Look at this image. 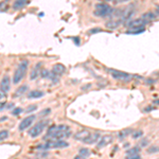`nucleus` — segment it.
Listing matches in <instances>:
<instances>
[{"instance_id": "nucleus-33", "label": "nucleus", "mask_w": 159, "mask_h": 159, "mask_svg": "<svg viewBox=\"0 0 159 159\" xmlns=\"http://www.w3.org/2000/svg\"><path fill=\"white\" fill-rule=\"evenodd\" d=\"M156 13H158L159 14V5L158 7H156Z\"/></svg>"}, {"instance_id": "nucleus-31", "label": "nucleus", "mask_w": 159, "mask_h": 159, "mask_svg": "<svg viewBox=\"0 0 159 159\" xmlns=\"http://www.w3.org/2000/svg\"><path fill=\"white\" fill-rule=\"evenodd\" d=\"M126 158H128V159H140L141 157H140V155H139V154H137V155L126 156Z\"/></svg>"}, {"instance_id": "nucleus-22", "label": "nucleus", "mask_w": 159, "mask_h": 159, "mask_svg": "<svg viewBox=\"0 0 159 159\" xmlns=\"http://www.w3.org/2000/svg\"><path fill=\"white\" fill-rule=\"evenodd\" d=\"M27 90H28V86H27V85H22V86L21 87H19V88H18L17 89V91H16V96H20V94H24V92H26V91H27Z\"/></svg>"}, {"instance_id": "nucleus-14", "label": "nucleus", "mask_w": 159, "mask_h": 159, "mask_svg": "<svg viewBox=\"0 0 159 159\" xmlns=\"http://www.w3.org/2000/svg\"><path fill=\"white\" fill-rule=\"evenodd\" d=\"M40 66H42V64L40 63H38V64H36L35 65V67L32 69L31 73H30V79L31 80H35L36 77H37L38 75H40Z\"/></svg>"}, {"instance_id": "nucleus-3", "label": "nucleus", "mask_w": 159, "mask_h": 159, "mask_svg": "<svg viewBox=\"0 0 159 159\" xmlns=\"http://www.w3.org/2000/svg\"><path fill=\"white\" fill-rule=\"evenodd\" d=\"M47 123H48V121H46V120L38 122L37 124H35L34 126L29 131V136L32 137V138H36V137H38V136L40 135L42 131H44V129L46 128Z\"/></svg>"}, {"instance_id": "nucleus-19", "label": "nucleus", "mask_w": 159, "mask_h": 159, "mask_svg": "<svg viewBox=\"0 0 159 159\" xmlns=\"http://www.w3.org/2000/svg\"><path fill=\"white\" fill-rule=\"evenodd\" d=\"M141 148V146H140ZM140 148L139 146H136V148H133V149H129L126 151V156H131V155H137L140 153Z\"/></svg>"}, {"instance_id": "nucleus-8", "label": "nucleus", "mask_w": 159, "mask_h": 159, "mask_svg": "<svg viewBox=\"0 0 159 159\" xmlns=\"http://www.w3.org/2000/svg\"><path fill=\"white\" fill-rule=\"evenodd\" d=\"M90 133L89 131H87V129H82V131H79L77 133H75L74 134V136H73V138L75 139V140H77V141H81V142H84L85 143V141L87 140V138L90 136Z\"/></svg>"}, {"instance_id": "nucleus-28", "label": "nucleus", "mask_w": 159, "mask_h": 159, "mask_svg": "<svg viewBox=\"0 0 159 159\" xmlns=\"http://www.w3.org/2000/svg\"><path fill=\"white\" fill-rule=\"evenodd\" d=\"M141 136H142L141 131H135V133H133V138H135V139L139 138V137H141Z\"/></svg>"}, {"instance_id": "nucleus-15", "label": "nucleus", "mask_w": 159, "mask_h": 159, "mask_svg": "<svg viewBox=\"0 0 159 159\" xmlns=\"http://www.w3.org/2000/svg\"><path fill=\"white\" fill-rule=\"evenodd\" d=\"M45 96V94L40 90H31L28 94V99H39Z\"/></svg>"}, {"instance_id": "nucleus-17", "label": "nucleus", "mask_w": 159, "mask_h": 159, "mask_svg": "<svg viewBox=\"0 0 159 159\" xmlns=\"http://www.w3.org/2000/svg\"><path fill=\"white\" fill-rule=\"evenodd\" d=\"M28 0H15V2L13 3V9L14 10H20L27 4Z\"/></svg>"}, {"instance_id": "nucleus-30", "label": "nucleus", "mask_w": 159, "mask_h": 159, "mask_svg": "<svg viewBox=\"0 0 159 159\" xmlns=\"http://www.w3.org/2000/svg\"><path fill=\"white\" fill-rule=\"evenodd\" d=\"M148 144H149V140H148V139H143V140H141V142H140V146H146Z\"/></svg>"}, {"instance_id": "nucleus-11", "label": "nucleus", "mask_w": 159, "mask_h": 159, "mask_svg": "<svg viewBox=\"0 0 159 159\" xmlns=\"http://www.w3.org/2000/svg\"><path fill=\"white\" fill-rule=\"evenodd\" d=\"M11 88V79L9 75H5L2 77L1 81V91L2 92H7Z\"/></svg>"}, {"instance_id": "nucleus-23", "label": "nucleus", "mask_w": 159, "mask_h": 159, "mask_svg": "<svg viewBox=\"0 0 159 159\" xmlns=\"http://www.w3.org/2000/svg\"><path fill=\"white\" fill-rule=\"evenodd\" d=\"M79 154H81V155L84 156V157L86 158V157L90 156V151L88 149H85V148H83V149H80L79 150Z\"/></svg>"}, {"instance_id": "nucleus-7", "label": "nucleus", "mask_w": 159, "mask_h": 159, "mask_svg": "<svg viewBox=\"0 0 159 159\" xmlns=\"http://www.w3.org/2000/svg\"><path fill=\"white\" fill-rule=\"evenodd\" d=\"M134 12H135V7H134V4H129V5H127L126 7H124L123 11H122L121 20L122 21L128 20V19L134 15Z\"/></svg>"}, {"instance_id": "nucleus-21", "label": "nucleus", "mask_w": 159, "mask_h": 159, "mask_svg": "<svg viewBox=\"0 0 159 159\" xmlns=\"http://www.w3.org/2000/svg\"><path fill=\"white\" fill-rule=\"evenodd\" d=\"M145 29L144 28H133V29H129L128 30V34H138V33H142V32H144Z\"/></svg>"}, {"instance_id": "nucleus-9", "label": "nucleus", "mask_w": 159, "mask_h": 159, "mask_svg": "<svg viewBox=\"0 0 159 159\" xmlns=\"http://www.w3.org/2000/svg\"><path fill=\"white\" fill-rule=\"evenodd\" d=\"M114 140V137L111 135H106V136H103L102 138H100V140L98 141V148H104L106 145L110 144L111 142Z\"/></svg>"}, {"instance_id": "nucleus-34", "label": "nucleus", "mask_w": 159, "mask_h": 159, "mask_svg": "<svg viewBox=\"0 0 159 159\" xmlns=\"http://www.w3.org/2000/svg\"><path fill=\"white\" fill-rule=\"evenodd\" d=\"M155 103L157 104V105H159V99H157V100L155 101Z\"/></svg>"}, {"instance_id": "nucleus-18", "label": "nucleus", "mask_w": 159, "mask_h": 159, "mask_svg": "<svg viewBox=\"0 0 159 159\" xmlns=\"http://www.w3.org/2000/svg\"><path fill=\"white\" fill-rule=\"evenodd\" d=\"M121 21H122L121 19H120V20H109L108 22H106L105 26H106V28L111 29V30H113V29H117L118 27L121 24Z\"/></svg>"}, {"instance_id": "nucleus-1", "label": "nucleus", "mask_w": 159, "mask_h": 159, "mask_svg": "<svg viewBox=\"0 0 159 159\" xmlns=\"http://www.w3.org/2000/svg\"><path fill=\"white\" fill-rule=\"evenodd\" d=\"M28 65H29V62L27 59L21 61V62L19 63L18 67L16 68V70H15L14 75H13V83L18 84L19 82H21V80L24 79V75H26V73H27Z\"/></svg>"}, {"instance_id": "nucleus-24", "label": "nucleus", "mask_w": 159, "mask_h": 159, "mask_svg": "<svg viewBox=\"0 0 159 159\" xmlns=\"http://www.w3.org/2000/svg\"><path fill=\"white\" fill-rule=\"evenodd\" d=\"M7 136H9L7 131H1V133H0V140H1V141H4V139H7Z\"/></svg>"}, {"instance_id": "nucleus-16", "label": "nucleus", "mask_w": 159, "mask_h": 159, "mask_svg": "<svg viewBox=\"0 0 159 159\" xmlns=\"http://www.w3.org/2000/svg\"><path fill=\"white\" fill-rule=\"evenodd\" d=\"M141 18L143 19V21H144L145 24H148V22H151L152 20L155 19L156 15L154 13H152V12H146V13H144V14L142 15Z\"/></svg>"}, {"instance_id": "nucleus-4", "label": "nucleus", "mask_w": 159, "mask_h": 159, "mask_svg": "<svg viewBox=\"0 0 159 159\" xmlns=\"http://www.w3.org/2000/svg\"><path fill=\"white\" fill-rule=\"evenodd\" d=\"M108 71H109V73H110L111 76H113L114 79L122 81V82H128V81L131 80V77H133L131 74H128V73H126V72H123V71H120V70L109 69Z\"/></svg>"}, {"instance_id": "nucleus-20", "label": "nucleus", "mask_w": 159, "mask_h": 159, "mask_svg": "<svg viewBox=\"0 0 159 159\" xmlns=\"http://www.w3.org/2000/svg\"><path fill=\"white\" fill-rule=\"evenodd\" d=\"M131 129H129V128L123 129V131H121L120 133H119V138H120V139H124L125 137H127L128 135H131Z\"/></svg>"}, {"instance_id": "nucleus-25", "label": "nucleus", "mask_w": 159, "mask_h": 159, "mask_svg": "<svg viewBox=\"0 0 159 159\" xmlns=\"http://www.w3.org/2000/svg\"><path fill=\"white\" fill-rule=\"evenodd\" d=\"M22 108H20V107H16L15 109H13V111H12V114L14 115V116H17V115H19V114H21L22 113Z\"/></svg>"}, {"instance_id": "nucleus-10", "label": "nucleus", "mask_w": 159, "mask_h": 159, "mask_svg": "<svg viewBox=\"0 0 159 159\" xmlns=\"http://www.w3.org/2000/svg\"><path fill=\"white\" fill-rule=\"evenodd\" d=\"M145 22L143 21L142 18H138V19H134V20H131L126 26H127L129 29L133 28H144Z\"/></svg>"}, {"instance_id": "nucleus-35", "label": "nucleus", "mask_w": 159, "mask_h": 159, "mask_svg": "<svg viewBox=\"0 0 159 159\" xmlns=\"http://www.w3.org/2000/svg\"><path fill=\"white\" fill-rule=\"evenodd\" d=\"M101 1H105V2H108V1H111V0H101Z\"/></svg>"}, {"instance_id": "nucleus-6", "label": "nucleus", "mask_w": 159, "mask_h": 159, "mask_svg": "<svg viewBox=\"0 0 159 159\" xmlns=\"http://www.w3.org/2000/svg\"><path fill=\"white\" fill-rule=\"evenodd\" d=\"M36 119V116L35 115H31V116H29V117L24 118V120L19 123V131H24V129H27L28 127H30L32 125V123L34 122V120Z\"/></svg>"}, {"instance_id": "nucleus-13", "label": "nucleus", "mask_w": 159, "mask_h": 159, "mask_svg": "<svg viewBox=\"0 0 159 159\" xmlns=\"http://www.w3.org/2000/svg\"><path fill=\"white\" fill-rule=\"evenodd\" d=\"M100 140V133H91L90 134V136L87 138V140L85 141V143H87V144H94V143H96V142H98Z\"/></svg>"}, {"instance_id": "nucleus-29", "label": "nucleus", "mask_w": 159, "mask_h": 159, "mask_svg": "<svg viewBox=\"0 0 159 159\" xmlns=\"http://www.w3.org/2000/svg\"><path fill=\"white\" fill-rule=\"evenodd\" d=\"M97 32H102V29H101V28L91 29V30H89V32H88V33H90V34H94V33H97Z\"/></svg>"}, {"instance_id": "nucleus-12", "label": "nucleus", "mask_w": 159, "mask_h": 159, "mask_svg": "<svg viewBox=\"0 0 159 159\" xmlns=\"http://www.w3.org/2000/svg\"><path fill=\"white\" fill-rule=\"evenodd\" d=\"M52 72L55 73L56 75H62L66 72V67L63 64H55L52 68Z\"/></svg>"}, {"instance_id": "nucleus-26", "label": "nucleus", "mask_w": 159, "mask_h": 159, "mask_svg": "<svg viewBox=\"0 0 159 159\" xmlns=\"http://www.w3.org/2000/svg\"><path fill=\"white\" fill-rule=\"evenodd\" d=\"M159 151V148H157V146H151L149 150H148V153L149 154H153V153H156Z\"/></svg>"}, {"instance_id": "nucleus-27", "label": "nucleus", "mask_w": 159, "mask_h": 159, "mask_svg": "<svg viewBox=\"0 0 159 159\" xmlns=\"http://www.w3.org/2000/svg\"><path fill=\"white\" fill-rule=\"evenodd\" d=\"M50 73H49L48 70H42L40 71V76H42V77H50Z\"/></svg>"}, {"instance_id": "nucleus-2", "label": "nucleus", "mask_w": 159, "mask_h": 159, "mask_svg": "<svg viewBox=\"0 0 159 159\" xmlns=\"http://www.w3.org/2000/svg\"><path fill=\"white\" fill-rule=\"evenodd\" d=\"M114 13V9L110 7L106 3H98L96 4V11H94V16L98 17H109Z\"/></svg>"}, {"instance_id": "nucleus-5", "label": "nucleus", "mask_w": 159, "mask_h": 159, "mask_svg": "<svg viewBox=\"0 0 159 159\" xmlns=\"http://www.w3.org/2000/svg\"><path fill=\"white\" fill-rule=\"evenodd\" d=\"M70 136V131H57L55 133H52L50 135H46L44 139H51V140H63L68 138Z\"/></svg>"}, {"instance_id": "nucleus-32", "label": "nucleus", "mask_w": 159, "mask_h": 159, "mask_svg": "<svg viewBox=\"0 0 159 159\" xmlns=\"http://www.w3.org/2000/svg\"><path fill=\"white\" fill-rule=\"evenodd\" d=\"M36 108H37V106H36V105H32V106H29V108L26 111H27V113H30V111L36 110Z\"/></svg>"}]
</instances>
